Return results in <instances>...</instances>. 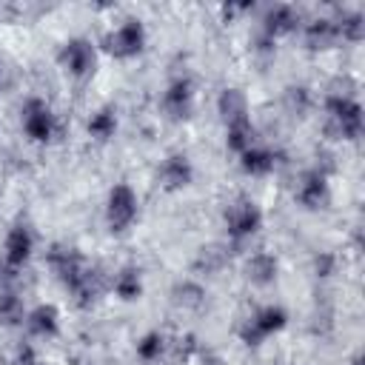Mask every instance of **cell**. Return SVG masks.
I'll return each instance as SVG.
<instances>
[{
	"instance_id": "cell-18",
	"label": "cell",
	"mask_w": 365,
	"mask_h": 365,
	"mask_svg": "<svg viewBox=\"0 0 365 365\" xmlns=\"http://www.w3.org/2000/svg\"><path fill=\"white\" fill-rule=\"evenodd\" d=\"M137 351H140V356H143V359H154V356L163 351V339H160L157 334H148V336L137 345Z\"/></svg>"
},
{
	"instance_id": "cell-19",
	"label": "cell",
	"mask_w": 365,
	"mask_h": 365,
	"mask_svg": "<svg viewBox=\"0 0 365 365\" xmlns=\"http://www.w3.org/2000/svg\"><path fill=\"white\" fill-rule=\"evenodd\" d=\"M174 294H177V299H180V302H188V305H197V302H200V297H202V291H200L197 285H191V282H182Z\"/></svg>"
},
{
	"instance_id": "cell-6",
	"label": "cell",
	"mask_w": 365,
	"mask_h": 365,
	"mask_svg": "<svg viewBox=\"0 0 365 365\" xmlns=\"http://www.w3.org/2000/svg\"><path fill=\"white\" fill-rule=\"evenodd\" d=\"M220 111H222V117H225L228 125L242 123V120H245V97H242L240 91H234V88L222 91V97H220Z\"/></svg>"
},
{
	"instance_id": "cell-16",
	"label": "cell",
	"mask_w": 365,
	"mask_h": 365,
	"mask_svg": "<svg viewBox=\"0 0 365 365\" xmlns=\"http://www.w3.org/2000/svg\"><path fill=\"white\" fill-rule=\"evenodd\" d=\"M117 294L120 297H125V299H134L137 294H140V277H137V271L134 268H125L120 277H117Z\"/></svg>"
},
{
	"instance_id": "cell-10",
	"label": "cell",
	"mask_w": 365,
	"mask_h": 365,
	"mask_svg": "<svg viewBox=\"0 0 365 365\" xmlns=\"http://www.w3.org/2000/svg\"><path fill=\"white\" fill-rule=\"evenodd\" d=\"M29 328H31L34 334H54V328H57V314H54V308H51V305H40V308L29 317Z\"/></svg>"
},
{
	"instance_id": "cell-9",
	"label": "cell",
	"mask_w": 365,
	"mask_h": 365,
	"mask_svg": "<svg viewBox=\"0 0 365 365\" xmlns=\"http://www.w3.org/2000/svg\"><path fill=\"white\" fill-rule=\"evenodd\" d=\"M274 271H277V262H274L271 254H257L248 262V274H251L254 282H271L274 279Z\"/></svg>"
},
{
	"instance_id": "cell-12",
	"label": "cell",
	"mask_w": 365,
	"mask_h": 365,
	"mask_svg": "<svg viewBox=\"0 0 365 365\" xmlns=\"http://www.w3.org/2000/svg\"><path fill=\"white\" fill-rule=\"evenodd\" d=\"M66 60H68V66H71V71H86L88 66H91V48L86 46V43H71L68 48H66Z\"/></svg>"
},
{
	"instance_id": "cell-3",
	"label": "cell",
	"mask_w": 365,
	"mask_h": 365,
	"mask_svg": "<svg viewBox=\"0 0 365 365\" xmlns=\"http://www.w3.org/2000/svg\"><path fill=\"white\" fill-rule=\"evenodd\" d=\"M23 125H26L29 137L48 140V134H51V111L40 100H29V106L23 111Z\"/></svg>"
},
{
	"instance_id": "cell-13",
	"label": "cell",
	"mask_w": 365,
	"mask_h": 365,
	"mask_svg": "<svg viewBox=\"0 0 365 365\" xmlns=\"http://www.w3.org/2000/svg\"><path fill=\"white\" fill-rule=\"evenodd\" d=\"M271 163H274V160H271L268 151H259V148H245V151H242V165H245L248 171H254V174L268 171Z\"/></svg>"
},
{
	"instance_id": "cell-11",
	"label": "cell",
	"mask_w": 365,
	"mask_h": 365,
	"mask_svg": "<svg viewBox=\"0 0 365 365\" xmlns=\"http://www.w3.org/2000/svg\"><path fill=\"white\" fill-rule=\"evenodd\" d=\"M322 197H325V182H322V177H319V174H308L305 182L299 185V200H302L305 205H319Z\"/></svg>"
},
{
	"instance_id": "cell-1",
	"label": "cell",
	"mask_w": 365,
	"mask_h": 365,
	"mask_svg": "<svg viewBox=\"0 0 365 365\" xmlns=\"http://www.w3.org/2000/svg\"><path fill=\"white\" fill-rule=\"evenodd\" d=\"M137 214V197L128 185H114L108 197V225L111 231H123Z\"/></svg>"
},
{
	"instance_id": "cell-4",
	"label": "cell",
	"mask_w": 365,
	"mask_h": 365,
	"mask_svg": "<svg viewBox=\"0 0 365 365\" xmlns=\"http://www.w3.org/2000/svg\"><path fill=\"white\" fill-rule=\"evenodd\" d=\"M29 251H31V234H29V228L17 225L9 234V240H6V259H9V265H20L29 257Z\"/></svg>"
},
{
	"instance_id": "cell-20",
	"label": "cell",
	"mask_w": 365,
	"mask_h": 365,
	"mask_svg": "<svg viewBox=\"0 0 365 365\" xmlns=\"http://www.w3.org/2000/svg\"><path fill=\"white\" fill-rule=\"evenodd\" d=\"M225 262V254L220 251V248H208V251H202V259H200V265L205 268V271H214V268H220Z\"/></svg>"
},
{
	"instance_id": "cell-8",
	"label": "cell",
	"mask_w": 365,
	"mask_h": 365,
	"mask_svg": "<svg viewBox=\"0 0 365 365\" xmlns=\"http://www.w3.org/2000/svg\"><path fill=\"white\" fill-rule=\"evenodd\" d=\"M188 103H191V91H188V83H174L171 91L165 94V106L174 117H185L188 114Z\"/></svg>"
},
{
	"instance_id": "cell-17",
	"label": "cell",
	"mask_w": 365,
	"mask_h": 365,
	"mask_svg": "<svg viewBox=\"0 0 365 365\" xmlns=\"http://www.w3.org/2000/svg\"><path fill=\"white\" fill-rule=\"evenodd\" d=\"M23 317V305H20V299L14 297V294H3L0 297V319L3 322H17Z\"/></svg>"
},
{
	"instance_id": "cell-14",
	"label": "cell",
	"mask_w": 365,
	"mask_h": 365,
	"mask_svg": "<svg viewBox=\"0 0 365 365\" xmlns=\"http://www.w3.org/2000/svg\"><path fill=\"white\" fill-rule=\"evenodd\" d=\"M228 145H231V148H237V151L251 148V125H248V120L228 125Z\"/></svg>"
},
{
	"instance_id": "cell-5",
	"label": "cell",
	"mask_w": 365,
	"mask_h": 365,
	"mask_svg": "<svg viewBox=\"0 0 365 365\" xmlns=\"http://www.w3.org/2000/svg\"><path fill=\"white\" fill-rule=\"evenodd\" d=\"M163 180H165V185H168V188L185 185V182L191 180V165H188V160H185V157H180V154L168 157V160H165V165H163Z\"/></svg>"
},
{
	"instance_id": "cell-15",
	"label": "cell",
	"mask_w": 365,
	"mask_h": 365,
	"mask_svg": "<svg viewBox=\"0 0 365 365\" xmlns=\"http://www.w3.org/2000/svg\"><path fill=\"white\" fill-rule=\"evenodd\" d=\"M88 131H91L94 137L106 140V137L114 131V114H111V108H103V111H97V114L91 117V123H88Z\"/></svg>"
},
{
	"instance_id": "cell-7",
	"label": "cell",
	"mask_w": 365,
	"mask_h": 365,
	"mask_svg": "<svg viewBox=\"0 0 365 365\" xmlns=\"http://www.w3.org/2000/svg\"><path fill=\"white\" fill-rule=\"evenodd\" d=\"M140 43H143V31H140V26H137V23L123 26V29L111 37V48H114V51H120V54H131V51H137V48H140Z\"/></svg>"
},
{
	"instance_id": "cell-2",
	"label": "cell",
	"mask_w": 365,
	"mask_h": 365,
	"mask_svg": "<svg viewBox=\"0 0 365 365\" xmlns=\"http://www.w3.org/2000/svg\"><path fill=\"white\" fill-rule=\"evenodd\" d=\"M225 222H228V231H231L234 237H242V234L257 231V225H259V211H257L254 202L240 200V202L228 205V211H225Z\"/></svg>"
}]
</instances>
